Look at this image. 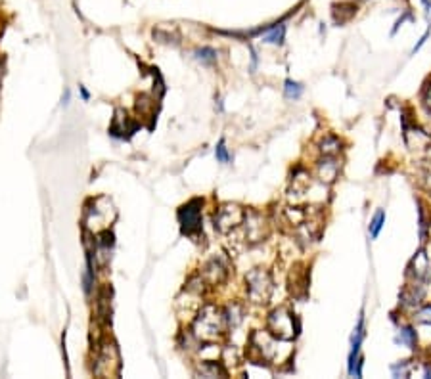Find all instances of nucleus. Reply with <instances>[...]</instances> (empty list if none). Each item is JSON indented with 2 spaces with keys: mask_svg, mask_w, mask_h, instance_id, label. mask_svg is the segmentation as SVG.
<instances>
[{
  "mask_svg": "<svg viewBox=\"0 0 431 379\" xmlns=\"http://www.w3.org/2000/svg\"><path fill=\"white\" fill-rule=\"evenodd\" d=\"M134 126L131 125V119L129 115L123 112V109H115V117H113V125H112V136H117V138H125L126 134L133 133Z\"/></svg>",
  "mask_w": 431,
  "mask_h": 379,
  "instance_id": "ddd939ff",
  "label": "nucleus"
},
{
  "mask_svg": "<svg viewBox=\"0 0 431 379\" xmlns=\"http://www.w3.org/2000/svg\"><path fill=\"white\" fill-rule=\"evenodd\" d=\"M395 341L401 343V345L408 347V349H414V345H416V332L412 327H403Z\"/></svg>",
  "mask_w": 431,
  "mask_h": 379,
  "instance_id": "a211bd4d",
  "label": "nucleus"
},
{
  "mask_svg": "<svg viewBox=\"0 0 431 379\" xmlns=\"http://www.w3.org/2000/svg\"><path fill=\"white\" fill-rule=\"evenodd\" d=\"M196 60H199L201 64H206V66H213L215 61H217V50H213V48H198L196 50Z\"/></svg>",
  "mask_w": 431,
  "mask_h": 379,
  "instance_id": "6ab92c4d",
  "label": "nucleus"
},
{
  "mask_svg": "<svg viewBox=\"0 0 431 379\" xmlns=\"http://www.w3.org/2000/svg\"><path fill=\"white\" fill-rule=\"evenodd\" d=\"M79 90H81V96H83V100H88V98H90V94H88V90H86L85 87H79Z\"/></svg>",
  "mask_w": 431,
  "mask_h": 379,
  "instance_id": "a878e982",
  "label": "nucleus"
},
{
  "mask_svg": "<svg viewBox=\"0 0 431 379\" xmlns=\"http://www.w3.org/2000/svg\"><path fill=\"white\" fill-rule=\"evenodd\" d=\"M226 327H228V320H226L225 311H220L219 306L215 305H206L194 320L192 335L199 341L213 343L225 335Z\"/></svg>",
  "mask_w": 431,
  "mask_h": 379,
  "instance_id": "f257e3e1",
  "label": "nucleus"
},
{
  "mask_svg": "<svg viewBox=\"0 0 431 379\" xmlns=\"http://www.w3.org/2000/svg\"><path fill=\"white\" fill-rule=\"evenodd\" d=\"M385 224V213L384 211H378V213L374 215V219H372L370 222V236L372 238H378L379 230L384 228Z\"/></svg>",
  "mask_w": 431,
  "mask_h": 379,
  "instance_id": "412c9836",
  "label": "nucleus"
},
{
  "mask_svg": "<svg viewBox=\"0 0 431 379\" xmlns=\"http://www.w3.org/2000/svg\"><path fill=\"white\" fill-rule=\"evenodd\" d=\"M268 330L280 341H292L297 337L299 324L288 308H276L268 316Z\"/></svg>",
  "mask_w": 431,
  "mask_h": 379,
  "instance_id": "7ed1b4c3",
  "label": "nucleus"
},
{
  "mask_svg": "<svg viewBox=\"0 0 431 379\" xmlns=\"http://www.w3.org/2000/svg\"><path fill=\"white\" fill-rule=\"evenodd\" d=\"M201 200L188 201L179 209V222L186 236H196L201 230Z\"/></svg>",
  "mask_w": 431,
  "mask_h": 379,
  "instance_id": "0eeeda50",
  "label": "nucleus"
},
{
  "mask_svg": "<svg viewBox=\"0 0 431 379\" xmlns=\"http://www.w3.org/2000/svg\"><path fill=\"white\" fill-rule=\"evenodd\" d=\"M246 219L244 209L236 203H225L219 207V211L215 213V228L223 234H228L234 228H238Z\"/></svg>",
  "mask_w": 431,
  "mask_h": 379,
  "instance_id": "423d86ee",
  "label": "nucleus"
},
{
  "mask_svg": "<svg viewBox=\"0 0 431 379\" xmlns=\"http://www.w3.org/2000/svg\"><path fill=\"white\" fill-rule=\"evenodd\" d=\"M391 372L395 378H408L411 375V366H408V362H398V364H395V366H391Z\"/></svg>",
  "mask_w": 431,
  "mask_h": 379,
  "instance_id": "5701e85b",
  "label": "nucleus"
},
{
  "mask_svg": "<svg viewBox=\"0 0 431 379\" xmlns=\"http://www.w3.org/2000/svg\"><path fill=\"white\" fill-rule=\"evenodd\" d=\"M226 276H228V265H226V260L223 257H215V259L209 260L206 268H203V274H201V278L207 279L213 286L225 282Z\"/></svg>",
  "mask_w": 431,
  "mask_h": 379,
  "instance_id": "9d476101",
  "label": "nucleus"
},
{
  "mask_svg": "<svg viewBox=\"0 0 431 379\" xmlns=\"http://www.w3.org/2000/svg\"><path fill=\"white\" fill-rule=\"evenodd\" d=\"M285 37V25L284 23H276V25L266 27L263 31V42L266 44H282Z\"/></svg>",
  "mask_w": 431,
  "mask_h": 379,
  "instance_id": "2eb2a0df",
  "label": "nucleus"
},
{
  "mask_svg": "<svg viewBox=\"0 0 431 379\" xmlns=\"http://www.w3.org/2000/svg\"><path fill=\"white\" fill-rule=\"evenodd\" d=\"M215 157H217L219 163H230V153L226 150L225 138H220V142L217 144V148H215Z\"/></svg>",
  "mask_w": 431,
  "mask_h": 379,
  "instance_id": "4be33fe9",
  "label": "nucleus"
},
{
  "mask_svg": "<svg viewBox=\"0 0 431 379\" xmlns=\"http://www.w3.org/2000/svg\"><path fill=\"white\" fill-rule=\"evenodd\" d=\"M61 104H64V106H67V104H69V90H66V94H64V98H61Z\"/></svg>",
  "mask_w": 431,
  "mask_h": 379,
  "instance_id": "bb28decb",
  "label": "nucleus"
},
{
  "mask_svg": "<svg viewBox=\"0 0 431 379\" xmlns=\"http://www.w3.org/2000/svg\"><path fill=\"white\" fill-rule=\"evenodd\" d=\"M247 284V297L253 303H266L271 299L272 293V278L271 274L263 268H255L246 276Z\"/></svg>",
  "mask_w": 431,
  "mask_h": 379,
  "instance_id": "20e7f679",
  "label": "nucleus"
},
{
  "mask_svg": "<svg viewBox=\"0 0 431 379\" xmlns=\"http://www.w3.org/2000/svg\"><path fill=\"white\" fill-rule=\"evenodd\" d=\"M422 4H424L425 12H427V16L431 18V0H422Z\"/></svg>",
  "mask_w": 431,
  "mask_h": 379,
  "instance_id": "393cba45",
  "label": "nucleus"
},
{
  "mask_svg": "<svg viewBox=\"0 0 431 379\" xmlns=\"http://www.w3.org/2000/svg\"><path fill=\"white\" fill-rule=\"evenodd\" d=\"M244 222H246L244 224L246 227V238L252 243H257V241H261L266 236V222L259 213L246 215Z\"/></svg>",
  "mask_w": 431,
  "mask_h": 379,
  "instance_id": "9b49d317",
  "label": "nucleus"
},
{
  "mask_svg": "<svg viewBox=\"0 0 431 379\" xmlns=\"http://www.w3.org/2000/svg\"><path fill=\"white\" fill-rule=\"evenodd\" d=\"M320 152L324 153V155H338L339 152H341V142H339L336 136H326L322 142H320Z\"/></svg>",
  "mask_w": 431,
  "mask_h": 379,
  "instance_id": "f3484780",
  "label": "nucleus"
},
{
  "mask_svg": "<svg viewBox=\"0 0 431 379\" xmlns=\"http://www.w3.org/2000/svg\"><path fill=\"white\" fill-rule=\"evenodd\" d=\"M2 75H4V67H2V61H0V83H2Z\"/></svg>",
  "mask_w": 431,
  "mask_h": 379,
  "instance_id": "cd10ccee",
  "label": "nucleus"
},
{
  "mask_svg": "<svg viewBox=\"0 0 431 379\" xmlns=\"http://www.w3.org/2000/svg\"><path fill=\"white\" fill-rule=\"evenodd\" d=\"M153 37L160 40V42H177L179 40V31L175 29V27H169L163 23V25H160L158 29H153Z\"/></svg>",
  "mask_w": 431,
  "mask_h": 379,
  "instance_id": "dca6fc26",
  "label": "nucleus"
},
{
  "mask_svg": "<svg viewBox=\"0 0 431 379\" xmlns=\"http://www.w3.org/2000/svg\"><path fill=\"white\" fill-rule=\"evenodd\" d=\"M198 375H201V378H225L226 370L220 366L217 360H201V366L198 368Z\"/></svg>",
  "mask_w": 431,
  "mask_h": 379,
  "instance_id": "4468645a",
  "label": "nucleus"
},
{
  "mask_svg": "<svg viewBox=\"0 0 431 379\" xmlns=\"http://www.w3.org/2000/svg\"><path fill=\"white\" fill-rule=\"evenodd\" d=\"M113 219H115V209H113L112 201L107 198H98V200H93L86 205L83 222L93 232H100V230H107Z\"/></svg>",
  "mask_w": 431,
  "mask_h": 379,
  "instance_id": "f03ea898",
  "label": "nucleus"
},
{
  "mask_svg": "<svg viewBox=\"0 0 431 379\" xmlns=\"http://www.w3.org/2000/svg\"><path fill=\"white\" fill-rule=\"evenodd\" d=\"M416 320H418L420 324H431V305L420 308L418 313H416Z\"/></svg>",
  "mask_w": 431,
  "mask_h": 379,
  "instance_id": "b1692460",
  "label": "nucleus"
},
{
  "mask_svg": "<svg viewBox=\"0 0 431 379\" xmlns=\"http://www.w3.org/2000/svg\"><path fill=\"white\" fill-rule=\"evenodd\" d=\"M405 142L412 152H422L431 146V136L418 126H411L405 123Z\"/></svg>",
  "mask_w": 431,
  "mask_h": 379,
  "instance_id": "1a4fd4ad",
  "label": "nucleus"
},
{
  "mask_svg": "<svg viewBox=\"0 0 431 379\" xmlns=\"http://www.w3.org/2000/svg\"><path fill=\"white\" fill-rule=\"evenodd\" d=\"M317 173H319L320 182L332 184L333 180L338 179V174H339L338 160H336L333 155H324V160L319 163V169H317Z\"/></svg>",
  "mask_w": 431,
  "mask_h": 379,
  "instance_id": "f8f14e48",
  "label": "nucleus"
},
{
  "mask_svg": "<svg viewBox=\"0 0 431 379\" xmlns=\"http://www.w3.org/2000/svg\"><path fill=\"white\" fill-rule=\"evenodd\" d=\"M284 92L288 98H293V100H297L299 96L303 94V85L301 83H295V80L288 79L285 80V87H284Z\"/></svg>",
  "mask_w": 431,
  "mask_h": 379,
  "instance_id": "aec40b11",
  "label": "nucleus"
},
{
  "mask_svg": "<svg viewBox=\"0 0 431 379\" xmlns=\"http://www.w3.org/2000/svg\"><path fill=\"white\" fill-rule=\"evenodd\" d=\"M408 276L414 284H427L431 278V260L425 251H418L408 265Z\"/></svg>",
  "mask_w": 431,
  "mask_h": 379,
  "instance_id": "6e6552de",
  "label": "nucleus"
},
{
  "mask_svg": "<svg viewBox=\"0 0 431 379\" xmlns=\"http://www.w3.org/2000/svg\"><path fill=\"white\" fill-rule=\"evenodd\" d=\"M121 370V356L117 347L112 341H107L102 345L100 349L98 356H96V364H94V373L100 375V378H112V375H117Z\"/></svg>",
  "mask_w": 431,
  "mask_h": 379,
  "instance_id": "39448f33",
  "label": "nucleus"
}]
</instances>
